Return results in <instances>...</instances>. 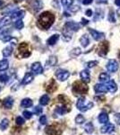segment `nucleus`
<instances>
[{
  "label": "nucleus",
  "mask_w": 120,
  "mask_h": 135,
  "mask_svg": "<svg viewBox=\"0 0 120 135\" xmlns=\"http://www.w3.org/2000/svg\"><path fill=\"white\" fill-rule=\"evenodd\" d=\"M54 21H55V16L53 14L50 12H43L39 16L37 25L42 30H48L51 27Z\"/></svg>",
  "instance_id": "obj_1"
},
{
  "label": "nucleus",
  "mask_w": 120,
  "mask_h": 135,
  "mask_svg": "<svg viewBox=\"0 0 120 135\" xmlns=\"http://www.w3.org/2000/svg\"><path fill=\"white\" fill-rule=\"evenodd\" d=\"M76 107L78 110L82 112H86V111L91 109L93 107V103L91 101H88L85 97H80L76 103Z\"/></svg>",
  "instance_id": "obj_2"
},
{
  "label": "nucleus",
  "mask_w": 120,
  "mask_h": 135,
  "mask_svg": "<svg viewBox=\"0 0 120 135\" xmlns=\"http://www.w3.org/2000/svg\"><path fill=\"white\" fill-rule=\"evenodd\" d=\"M89 88L84 81H75L73 84V92L75 95H84L88 92Z\"/></svg>",
  "instance_id": "obj_3"
},
{
  "label": "nucleus",
  "mask_w": 120,
  "mask_h": 135,
  "mask_svg": "<svg viewBox=\"0 0 120 135\" xmlns=\"http://www.w3.org/2000/svg\"><path fill=\"white\" fill-rule=\"evenodd\" d=\"M108 50H109V44L108 42H102L100 43L99 47L97 49V52L100 57H105L108 54Z\"/></svg>",
  "instance_id": "obj_4"
},
{
  "label": "nucleus",
  "mask_w": 120,
  "mask_h": 135,
  "mask_svg": "<svg viewBox=\"0 0 120 135\" xmlns=\"http://www.w3.org/2000/svg\"><path fill=\"white\" fill-rule=\"evenodd\" d=\"M28 45L25 42H22L18 47V56L21 58H28L30 55V52L28 51Z\"/></svg>",
  "instance_id": "obj_5"
},
{
  "label": "nucleus",
  "mask_w": 120,
  "mask_h": 135,
  "mask_svg": "<svg viewBox=\"0 0 120 135\" xmlns=\"http://www.w3.org/2000/svg\"><path fill=\"white\" fill-rule=\"evenodd\" d=\"M70 76V73L67 70H65V69H58L56 71V77L58 78V79H59L60 81H65Z\"/></svg>",
  "instance_id": "obj_6"
},
{
  "label": "nucleus",
  "mask_w": 120,
  "mask_h": 135,
  "mask_svg": "<svg viewBox=\"0 0 120 135\" xmlns=\"http://www.w3.org/2000/svg\"><path fill=\"white\" fill-rule=\"evenodd\" d=\"M107 69H108L109 72L114 73L116 71H117L118 69V63L116 60H108V64H107Z\"/></svg>",
  "instance_id": "obj_7"
},
{
  "label": "nucleus",
  "mask_w": 120,
  "mask_h": 135,
  "mask_svg": "<svg viewBox=\"0 0 120 135\" xmlns=\"http://www.w3.org/2000/svg\"><path fill=\"white\" fill-rule=\"evenodd\" d=\"M65 28H66L67 30L71 32H77L80 29V25L78 23H76L75 22L70 21V22H66L65 25L64 26Z\"/></svg>",
  "instance_id": "obj_8"
},
{
  "label": "nucleus",
  "mask_w": 120,
  "mask_h": 135,
  "mask_svg": "<svg viewBox=\"0 0 120 135\" xmlns=\"http://www.w3.org/2000/svg\"><path fill=\"white\" fill-rule=\"evenodd\" d=\"M89 32H90L91 35L92 36V38L94 39L95 41H100L101 39H103L105 37V34L103 32H100L96 31L94 29H89Z\"/></svg>",
  "instance_id": "obj_9"
},
{
  "label": "nucleus",
  "mask_w": 120,
  "mask_h": 135,
  "mask_svg": "<svg viewBox=\"0 0 120 135\" xmlns=\"http://www.w3.org/2000/svg\"><path fill=\"white\" fill-rule=\"evenodd\" d=\"M25 15V12L23 10H18V11H14V12L11 13V18H12L13 21L16 22L17 20H20V19L23 18Z\"/></svg>",
  "instance_id": "obj_10"
},
{
  "label": "nucleus",
  "mask_w": 120,
  "mask_h": 135,
  "mask_svg": "<svg viewBox=\"0 0 120 135\" xmlns=\"http://www.w3.org/2000/svg\"><path fill=\"white\" fill-rule=\"evenodd\" d=\"M115 130V126L112 123H105V125L100 128L101 133H111Z\"/></svg>",
  "instance_id": "obj_11"
},
{
  "label": "nucleus",
  "mask_w": 120,
  "mask_h": 135,
  "mask_svg": "<svg viewBox=\"0 0 120 135\" xmlns=\"http://www.w3.org/2000/svg\"><path fill=\"white\" fill-rule=\"evenodd\" d=\"M94 90L98 94H103L108 92V86L105 84H97L94 86Z\"/></svg>",
  "instance_id": "obj_12"
},
{
  "label": "nucleus",
  "mask_w": 120,
  "mask_h": 135,
  "mask_svg": "<svg viewBox=\"0 0 120 135\" xmlns=\"http://www.w3.org/2000/svg\"><path fill=\"white\" fill-rule=\"evenodd\" d=\"M30 69H32V72H34L35 74H41L43 72V68L40 62L33 63L32 65V67H30Z\"/></svg>",
  "instance_id": "obj_13"
},
{
  "label": "nucleus",
  "mask_w": 120,
  "mask_h": 135,
  "mask_svg": "<svg viewBox=\"0 0 120 135\" xmlns=\"http://www.w3.org/2000/svg\"><path fill=\"white\" fill-rule=\"evenodd\" d=\"M56 81L54 79H50L49 82L47 84V86H46V91L49 93H53L56 91Z\"/></svg>",
  "instance_id": "obj_14"
},
{
  "label": "nucleus",
  "mask_w": 120,
  "mask_h": 135,
  "mask_svg": "<svg viewBox=\"0 0 120 135\" xmlns=\"http://www.w3.org/2000/svg\"><path fill=\"white\" fill-rule=\"evenodd\" d=\"M80 77L82 81H84V83H89L91 81V76H90V72H89L87 69H84L82 72L80 73Z\"/></svg>",
  "instance_id": "obj_15"
},
{
  "label": "nucleus",
  "mask_w": 120,
  "mask_h": 135,
  "mask_svg": "<svg viewBox=\"0 0 120 135\" xmlns=\"http://www.w3.org/2000/svg\"><path fill=\"white\" fill-rule=\"evenodd\" d=\"M69 111H70V106H67V104H63L60 107L56 108V113L60 115H63V114H66V113H68Z\"/></svg>",
  "instance_id": "obj_16"
},
{
  "label": "nucleus",
  "mask_w": 120,
  "mask_h": 135,
  "mask_svg": "<svg viewBox=\"0 0 120 135\" xmlns=\"http://www.w3.org/2000/svg\"><path fill=\"white\" fill-rule=\"evenodd\" d=\"M45 132L48 135H58L60 133V132L58 130H56L54 126L50 125V126H47L45 128Z\"/></svg>",
  "instance_id": "obj_17"
},
{
  "label": "nucleus",
  "mask_w": 120,
  "mask_h": 135,
  "mask_svg": "<svg viewBox=\"0 0 120 135\" xmlns=\"http://www.w3.org/2000/svg\"><path fill=\"white\" fill-rule=\"evenodd\" d=\"M107 86H108V92H110L111 94H114L115 92H117V84L115 83L114 80H110L109 82H108V84H107Z\"/></svg>",
  "instance_id": "obj_18"
},
{
  "label": "nucleus",
  "mask_w": 120,
  "mask_h": 135,
  "mask_svg": "<svg viewBox=\"0 0 120 135\" xmlns=\"http://www.w3.org/2000/svg\"><path fill=\"white\" fill-rule=\"evenodd\" d=\"M72 33H73V32L69 31V30H67L66 28L64 27L63 32H62V36H63L64 41H65V42H69V41L72 39Z\"/></svg>",
  "instance_id": "obj_19"
},
{
  "label": "nucleus",
  "mask_w": 120,
  "mask_h": 135,
  "mask_svg": "<svg viewBox=\"0 0 120 135\" xmlns=\"http://www.w3.org/2000/svg\"><path fill=\"white\" fill-rule=\"evenodd\" d=\"M13 104H14V100L12 97H6L3 102V105L6 109H11L13 107Z\"/></svg>",
  "instance_id": "obj_20"
},
{
  "label": "nucleus",
  "mask_w": 120,
  "mask_h": 135,
  "mask_svg": "<svg viewBox=\"0 0 120 135\" xmlns=\"http://www.w3.org/2000/svg\"><path fill=\"white\" fill-rule=\"evenodd\" d=\"M33 80V75H32V73H26L25 74V76H24V78H23V79L22 80V84L23 85H27V84H29L30 83V82Z\"/></svg>",
  "instance_id": "obj_21"
},
{
  "label": "nucleus",
  "mask_w": 120,
  "mask_h": 135,
  "mask_svg": "<svg viewBox=\"0 0 120 135\" xmlns=\"http://www.w3.org/2000/svg\"><path fill=\"white\" fill-rule=\"evenodd\" d=\"M80 42L81 44H82V47H87L89 45V43H90V39H89V37L86 35V34H84L82 37L80 38Z\"/></svg>",
  "instance_id": "obj_22"
},
{
  "label": "nucleus",
  "mask_w": 120,
  "mask_h": 135,
  "mask_svg": "<svg viewBox=\"0 0 120 135\" xmlns=\"http://www.w3.org/2000/svg\"><path fill=\"white\" fill-rule=\"evenodd\" d=\"M98 119H99V122L100 123H107L108 122V115L104 112L100 113Z\"/></svg>",
  "instance_id": "obj_23"
},
{
  "label": "nucleus",
  "mask_w": 120,
  "mask_h": 135,
  "mask_svg": "<svg viewBox=\"0 0 120 135\" xmlns=\"http://www.w3.org/2000/svg\"><path fill=\"white\" fill-rule=\"evenodd\" d=\"M58 39H59V35H58V34H54V35H52L51 37H49V38L48 39L47 43L49 45H54L56 43Z\"/></svg>",
  "instance_id": "obj_24"
},
{
  "label": "nucleus",
  "mask_w": 120,
  "mask_h": 135,
  "mask_svg": "<svg viewBox=\"0 0 120 135\" xmlns=\"http://www.w3.org/2000/svg\"><path fill=\"white\" fill-rule=\"evenodd\" d=\"M11 21H12V18H11V16H5L3 17V18L0 20V29H1L3 26H6L7 25H9L11 23Z\"/></svg>",
  "instance_id": "obj_25"
},
{
  "label": "nucleus",
  "mask_w": 120,
  "mask_h": 135,
  "mask_svg": "<svg viewBox=\"0 0 120 135\" xmlns=\"http://www.w3.org/2000/svg\"><path fill=\"white\" fill-rule=\"evenodd\" d=\"M99 79H100V82H102V83H108V82L110 81V77H109V75H108V74L103 72V73H101L100 75Z\"/></svg>",
  "instance_id": "obj_26"
},
{
  "label": "nucleus",
  "mask_w": 120,
  "mask_h": 135,
  "mask_svg": "<svg viewBox=\"0 0 120 135\" xmlns=\"http://www.w3.org/2000/svg\"><path fill=\"white\" fill-rule=\"evenodd\" d=\"M9 68V61L7 60H2L0 61V71H5Z\"/></svg>",
  "instance_id": "obj_27"
},
{
  "label": "nucleus",
  "mask_w": 120,
  "mask_h": 135,
  "mask_svg": "<svg viewBox=\"0 0 120 135\" xmlns=\"http://www.w3.org/2000/svg\"><path fill=\"white\" fill-rule=\"evenodd\" d=\"M32 104L33 103H32V99H30V98H24L22 100V102H21V105L23 106V107H30V106L32 105Z\"/></svg>",
  "instance_id": "obj_28"
},
{
  "label": "nucleus",
  "mask_w": 120,
  "mask_h": 135,
  "mask_svg": "<svg viewBox=\"0 0 120 135\" xmlns=\"http://www.w3.org/2000/svg\"><path fill=\"white\" fill-rule=\"evenodd\" d=\"M8 126H9V120L8 119H3L1 121V123H0V130L2 131H5L8 128Z\"/></svg>",
  "instance_id": "obj_29"
},
{
  "label": "nucleus",
  "mask_w": 120,
  "mask_h": 135,
  "mask_svg": "<svg viewBox=\"0 0 120 135\" xmlns=\"http://www.w3.org/2000/svg\"><path fill=\"white\" fill-rule=\"evenodd\" d=\"M32 8H33L35 12L40 10L42 8V2L40 1V0H35L33 2V5H32Z\"/></svg>",
  "instance_id": "obj_30"
},
{
  "label": "nucleus",
  "mask_w": 120,
  "mask_h": 135,
  "mask_svg": "<svg viewBox=\"0 0 120 135\" xmlns=\"http://www.w3.org/2000/svg\"><path fill=\"white\" fill-rule=\"evenodd\" d=\"M84 130H85V132H86L87 133L91 134V133H92L93 131H94V126H93V124L91 123H86V124H85Z\"/></svg>",
  "instance_id": "obj_31"
},
{
  "label": "nucleus",
  "mask_w": 120,
  "mask_h": 135,
  "mask_svg": "<svg viewBox=\"0 0 120 135\" xmlns=\"http://www.w3.org/2000/svg\"><path fill=\"white\" fill-rule=\"evenodd\" d=\"M12 52H13V48L11 46H7L3 50L2 54H3L4 57H9L11 54H12Z\"/></svg>",
  "instance_id": "obj_32"
},
{
  "label": "nucleus",
  "mask_w": 120,
  "mask_h": 135,
  "mask_svg": "<svg viewBox=\"0 0 120 135\" xmlns=\"http://www.w3.org/2000/svg\"><path fill=\"white\" fill-rule=\"evenodd\" d=\"M49 102V97L48 95H43L40 98V104L41 105H47Z\"/></svg>",
  "instance_id": "obj_33"
},
{
  "label": "nucleus",
  "mask_w": 120,
  "mask_h": 135,
  "mask_svg": "<svg viewBox=\"0 0 120 135\" xmlns=\"http://www.w3.org/2000/svg\"><path fill=\"white\" fill-rule=\"evenodd\" d=\"M56 62H58V59H56L55 56H50L49 60L47 61V64H49L50 67H52V66H55L56 64Z\"/></svg>",
  "instance_id": "obj_34"
},
{
  "label": "nucleus",
  "mask_w": 120,
  "mask_h": 135,
  "mask_svg": "<svg viewBox=\"0 0 120 135\" xmlns=\"http://www.w3.org/2000/svg\"><path fill=\"white\" fill-rule=\"evenodd\" d=\"M84 122H85V118L84 117V115L78 114L77 116L75 117V123H77V124H82Z\"/></svg>",
  "instance_id": "obj_35"
},
{
  "label": "nucleus",
  "mask_w": 120,
  "mask_h": 135,
  "mask_svg": "<svg viewBox=\"0 0 120 135\" xmlns=\"http://www.w3.org/2000/svg\"><path fill=\"white\" fill-rule=\"evenodd\" d=\"M108 21H109L110 23H116L115 14L113 10H109V13H108Z\"/></svg>",
  "instance_id": "obj_36"
},
{
  "label": "nucleus",
  "mask_w": 120,
  "mask_h": 135,
  "mask_svg": "<svg viewBox=\"0 0 120 135\" xmlns=\"http://www.w3.org/2000/svg\"><path fill=\"white\" fill-rule=\"evenodd\" d=\"M61 3L62 5L65 6V7H69L73 5L74 0H61Z\"/></svg>",
  "instance_id": "obj_37"
},
{
  "label": "nucleus",
  "mask_w": 120,
  "mask_h": 135,
  "mask_svg": "<svg viewBox=\"0 0 120 135\" xmlns=\"http://www.w3.org/2000/svg\"><path fill=\"white\" fill-rule=\"evenodd\" d=\"M82 53V51H81V49L80 48H75V49H74L73 51H72L71 52H70V55L71 56H78V55H80V54Z\"/></svg>",
  "instance_id": "obj_38"
},
{
  "label": "nucleus",
  "mask_w": 120,
  "mask_h": 135,
  "mask_svg": "<svg viewBox=\"0 0 120 135\" xmlns=\"http://www.w3.org/2000/svg\"><path fill=\"white\" fill-rule=\"evenodd\" d=\"M23 22L22 21V19H20V20H17L16 22H15V28L18 30H21L23 28Z\"/></svg>",
  "instance_id": "obj_39"
},
{
  "label": "nucleus",
  "mask_w": 120,
  "mask_h": 135,
  "mask_svg": "<svg viewBox=\"0 0 120 135\" xmlns=\"http://www.w3.org/2000/svg\"><path fill=\"white\" fill-rule=\"evenodd\" d=\"M15 123H16V124H18V125H22L25 123V121L23 117L18 116V117H16V119H15Z\"/></svg>",
  "instance_id": "obj_40"
},
{
  "label": "nucleus",
  "mask_w": 120,
  "mask_h": 135,
  "mask_svg": "<svg viewBox=\"0 0 120 135\" xmlns=\"http://www.w3.org/2000/svg\"><path fill=\"white\" fill-rule=\"evenodd\" d=\"M96 65H98V61L97 60H92V61H89V62H87L86 63V67L87 68H93V67H95Z\"/></svg>",
  "instance_id": "obj_41"
},
{
  "label": "nucleus",
  "mask_w": 120,
  "mask_h": 135,
  "mask_svg": "<svg viewBox=\"0 0 120 135\" xmlns=\"http://www.w3.org/2000/svg\"><path fill=\"white\" fill-rule=\"evenodd\" d=\"M23 116H24L26 119H30V118H32V114L30 112H29V111H23Z\"/></svg>",
  "instance_id": "obj_42"
},
{
  "label": "nucleus",
  "mask_w": 120,
  "mask_h": 135,
  "mask_svg": "<svg viewBox=\"0 0 120 135\" xmlns=\"http://www.w3.org/2000/svg\"><path fill=\"white\" fill-rule=\"evenodd\" d=\"M8 80H9V78H8V76H6V75L0 76V81L3 82V83H6Z\"/></svg>",
  "instance_id": "obj_43"
},
{
  "label": "nucleus",
  "mask_w": 120,
  "mask_h": 135,
  "mask_svg": "<svg viewBox=\"0 0 120 135\" xmlns=\"http://www.w3.org/2000/svg\"><path fill=\"white\" fill-rule=\"evenodd\" d=\"M48 122V119H47V116L46 115H42V116H40V123L41 124H46Z\"/></svg>",
  "instance_id": "obj_44"
},
{
  "label": "nucleus",
  "mask_w": 120,
  "mask_h": 135,
  "mask_svg": "<svg viewBox=\"0 0 120 135\" xmlns=\"http://www.w3.org/2000/svg\"><path fill=\"white\" fill-rule=\"evenodd\" d=\"M114 120H115V122L117 123V124L120 125V114H115Z\"/></svg>",
  "instance_id": "obj_45"
},
{
  "label": "nucleus",
  "mask_w": 120,
  "mask_h": 135,
  "mask_svg": "<svg viewBox=\"0 0 120 135\" xmlns=\"http://www.w3.org/2000/svg\"><path fill=\"white\" fill-rule=\"evenodd\" d=\"M41 113H42V108L40 107V106H36L34 108V114H40Z\"/></svg>",
  "instance_id": "obj_46"
},
{
  "label": "nucleus",
  "mask_w": 120,
  "mask_h": 135,
  "mask_svg": "<svg viewBox=\"0 0 120 135\" xmlns=\"http://www.w3.org/2000/svg\"><path fill=\"white\" fill-rule=\"evenodd\" d=\"M93 2V0H82V4L84 5H91V3Z\"/></svg>",
  "instance_id": "obj_47"
},
{
  "label": "nucleus",
  "mask_w": 120,
  "mask_h": 135,
  "mask_svg": "<svg viewBox=\"0 0 120 135\" xmlns=\"http://www.w3.org/2000/svg\"><path fill=\"white\" fill-rule=\"evenodd\" d=\"M85 15H86L87 16H92V11H91V9H88L85 12Z\"/></svg>",
  "instance_id": "obj_48"
},
{
  "label": "nucleus",
  "mask_w": 120,
  "mask_h": 135,
  "mask_svg": "<svg viewBox=\"0 0 120 135\" xmlns=\"http://www.w3.org/2000/svg\"><path fill=\"white\" fill-rule=\"evenodd\" d=\"M88 23H89L88 20H86V19H84V18H82V25H87Z\"/></svg>",
  "instance_id": "obj_49"
},
{
  "label": "nucleus",
  "mask_w": 120,
  "mask_h": 135,
  "mask_svg": "<svg viewBox=\"0 0 120 135\" xmlns=\"http://www.w3.org/2000/svg\"><path fill=\"white\" fill-rule=\"evenodd\" d=\"M108 0H98V2L100 4H107L108 3Z\"/></svg>",
  "instance_id": "obj_50"
},
{
  "label": "nucleus",
  "mask_w": 120,
  "mask_h": 135,
  "mask_svg": "<svg viewBox=\"0 0 120 135\" xmlns=\"http://www.w3.org/2000/svg\"><path fill=\"white\" fill-rule=\"evenodd\" d=\"M115 4L117 6H120V0H115Z\"/></svg>",
  "instance_id": "obj_51"
},
{
  "label": "nucleus",
  "mask_w": 120,
  "mask_h": 135,
  "mask_svg": "<svg viewBox=\"0 0 120 135\" xmlns=\"http://www.w3.org/2000/svg\"><path fill=\"white\" fill-rule=\"evenodd\" d=\"M117 16H120V6H119V8L117 9Z\"/></svg>",
  "instance_id": "obj_52"
},
{
  "label": "nucleus",
  "mask_w": 120,
  "mask_h": 135,
  "mask_svg": "<svg viewBox=\"0 0 120 135\" xmlns=\"http://www.w3.org/2000/svg\"><path fill=\"white\" fill-rule=\"evenodd\" d=\"M2 5H3V3H2V1H1V0H0V6H1Z\"/></svg>",
  "instance_id": "obj_53"
},
{
  "label": "nucleus",
  "mask_w": 120,
  "mask_h": 135,
  "mask_svg": "<svg viewBox=\"0 0 120 135\" xmlns=\"http://www.w3.org/2000/svg\"><path fill=\"white\" fill-rule=\"evenodd\" d=\"M16 2H21V1H23V0H15Z\"/></svg>",
  "instance_id": "obj_54"
},
{
  "label": "nucleus",
  "mask_w": 120,
  "mask_h": 135,
  "mask_svg": "<svg viewBox=\"0 0 120 135\" xmlns=\"http://www.w3.org/2000/svg\"><path fill=\"white\" fill-rule=\"evenodd\" d=\"M1 104H3V103H2V104H1V102H0V105H1Z\"/></svg>",
  "instance_id": "obj_55"
}]
</instances>
